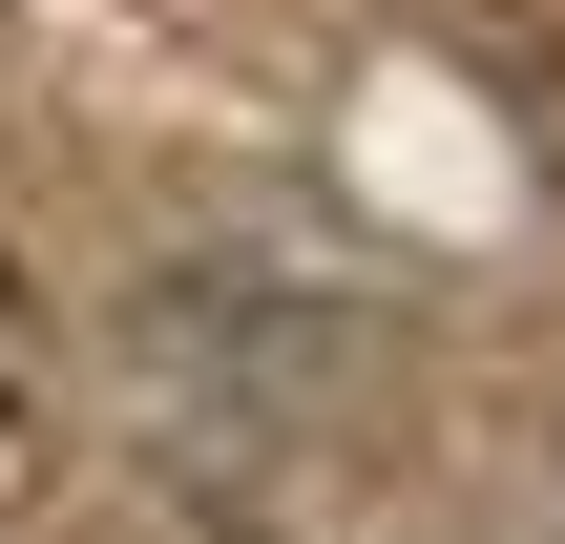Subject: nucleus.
Listing matches in <instances>:
<instances>
[{
    "label": "nucleus",
    "instance_id": "nucleus-1",
    "mask_svg": "<svg viewBox=\"0 0 565 544\" xmlns=\"http://www.w3.org/2000/svg\"><path fill=\"white\" fill-rule=\"evenodd\" d=\"M21 398H42V377H21V294H0V461H21Z\"/></svg>",
    "mask_w": 565,
    "mask_h": 544
}]
</instances>
